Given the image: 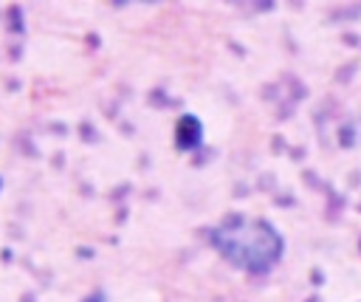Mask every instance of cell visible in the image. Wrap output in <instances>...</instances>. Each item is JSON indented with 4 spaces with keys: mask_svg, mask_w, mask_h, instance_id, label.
<instances>
[{
    "mask_svg": "<svg viewBox=\"0 0 361 302\" xmlns=\"http://www.w3.org/2000/svg\"><path fill=\"white\" fill-rule=\"evenodd\" d=\"M212 246L226 257L231 265L251 271V274H265L276 265L282 257V237L279 231L265 223L254 220L245 215H228L214 231H212Z\"/></svg>",
    "mask_w": 361,
    "mask_h": 302,
    "instance_id": "6da1fadb",
    "label": "cell"
},
{
    "mask_svg": "<svg viewBox=\"0 0 361 302\" xmlns=\"http://www.w3.org/2000/svg\"><path fill=\"white\" fill-rule=\"evenodd\" d=\"M203 138V127H200V119L195 116H180L178 119V127H175V144L178 150H195Z\"/></svg>",
    "mask_w": 361,
    "mask_h": 302,
    "instance_id": "7a4b0ae2",
    "label": "cell"
},
{
    "mask_svg": "<svg viewBox=\"0 0 361 302\" xmlns=\"http://www.w3.org/2000/svg\"><path fill=\"white\" fill-rule=\"evenodd\" d=\"M87 302H102V294H93V296H90Z\"/></svg>",
    "mask_w": 361,
    "mask_h": 302,
    "instance_id": "3957f363",
    "label": "cell"
}]
</instances>
